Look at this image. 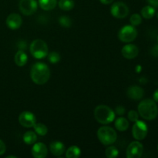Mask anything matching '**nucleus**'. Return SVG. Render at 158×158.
I'll return each instance as SVG.
<instances>
[{
	"label": "nucleus",
	"instance_id": "nucleus-1",
	"mask_svg": "<svg viewBox=\"0 0 158 158\" xmlns=\"http://www.w3.org/2000/svg\"><path fill=\"white\" fill-rule=\"evenodd\" d=\"M30 77L32 81L37 85L45 84L50 77V70L46 64L43 63H36L32 66Z\"/></svg>",
	"mask_w": 158,
	"mask_h": 158
},
{
	"label": "nucleus",
	"instance_id": "nucleus-2",
	"mask_svg": "<svg viewBox=\"0 0 158 158\" xmlns=\"http://www.w3.org/2000/svg\"><path fill=\"white\" fill-rule=\"evenodd\" d=\"M138 114L148 120L155 119L158 115V107L156 102L151 99L143 100L138 105Z\"/></svg>",
	"mask_w": 158,
	"mask_h": 158
},
{
	"label": "nucleus",
	"instance_id": "nucleus-3",
	"mask_svg": "<svg viewBox=\"0 0 158 158\" xmlns=\"http://www.w3.org/2000/svg\"><path fill=\"white\" fill-rule=\"evenodd\" d=\"M94 117L98 123L102 124H108L115 119V113L111 108L106 105H100L94 110Z\"/></svg>",
	"mask_w": 158,
	"mask_h": 158
},
{
	"label": "nucleus",
	"instance_id": "nucleus-4",
	"mask_svg": "<svg viewBox=\"0 0 158 158\" xmlns=\"http://www.w3.org/2000/svg\"><path fill=\"white\" fill-rule=\"evenodd\" d=\"M97 137L103 145H111L115 143L117 138L116 131L112 127L105 126L101 127L97 131Z\"/></svg>",
	"mask_w": 158,
	"mask_h": 158
},
{
	"label": "nucleus",
	"instance_id": "nucleus-5",
	"mask_svg": "<svg viewBox=\"0 0 158 158\" xmlns=\"http://www.w3.org/2000/svg\"><path fill=\"white\" fill-rule=\"evenodd\" d=\"M30 52L35 59H43L47 56L48 46L47 44L42 40H35L30 44Z\"/></svg>",
	"mask_w": 158,
	"mask_h": 158
},
{
	"label": "nucleus",
	"instance_id": "nucleus-6",
	"mask_svg": "<svg viewBox=\"0 0 158 158\" xmlns=\"http://www.w3.org/2000/svg\"><path fill=\"white\" fill-rule=\"evenodd\" d=\"M137 36V31L134 26H125L120 30L118 37L123 43H131Z\"/></svg>",
	"mask_w": 158,
	"mask_h": 158
},
{
	"label": "nucleus",
	"instance_id": "nucleus-7",
	"mask_svg": "<svg viewBox=\"0 0 158 158\" xmlns=\"http://www.w3.org/2000/svg\"><path fill=\"white\" fill-rule=\"evenodd\" d=\"M148 126L141 120H137L134 122L132 128V134L134 139L137 140H142L148 135Z\"/></svg>",
	"mask_w": 158,
	"mask_h": 158
},
{
	"label": "nucleus",
	"instance_id": "nucleus-8",
	"mask_svg": "<svg viewBox=\"0 0 158 158\" xmlns=\"http://www.w3.org/2000/svg\"><path fill=\"white\" fill-rule=\"evenodd\" d=\"M110 12L112 15L117 19H123L129 13L128 6L122 2H117L111 6Z\"/></svg>",
	"mask_w": 158,
	"mask_h": 158
},
{
	"label": "nucleus",
	"instance_id": "nucleus-9",
	"mask_svg": "<svg viewBox=\"0 0 158 158\" xmlns=\"http://www.w3.org/2000/svg\"><path fill=\"white\" fill-rule=\"evenodd\" d=\"M20 12L25 15H31L37 10V2L35 0H20Z\"/></svg>",
	"mask_w": 158,
	"mask_h": 158
},
{
	"label": "nucleus",
	"instance_id": "nucleus-10",
	"mask_svg": "<svg viewBox=\"0 0 158 158\" xmlns=\"http://www.w3.org/2000/svg\"><path fill=\"white\" fill-rule=\"evenodd\" d=\"M143 152V148L139 141H134L127 148L126 156L127 158H140Z\"/></svg>",
	"mask_w": 158,
	"mask_h": 158
},
{
	"label": "nucleus",
	"instance_id": "nucleus-11",
	"mask_svg": "<svg viewBox=\"0 0 158 158\" xmlns=\"http://www.w3.org/2000/svg\"><path fill=\"white\" fill-rule=\"evenodd\" d=\"M19 122L24 127L30 128L35 125L36 119L32 113L29 111H24L20 114L19 117Z\"/></svg>",
	"mask_w": 158,
	"mask_h": 158
},
{
	"label": "nucleus",
	"instance_id": "nucleus-12",
	"mask_svg": "<svg viewBox=\"0 0 158 158\" xmlns=\"http://www.w3.org/2000/svg\"><path fill=\"white\" fill-rule=\"evenodd\" d=\"M122 56L128 60H132L137 56L139 53V49L137 46L134 44H127L123 47L121 50Z\"/></svg>",
	"mask_w": 158,
	"mask_h": 158
},
{
	"label": "nucleus",
	"instance_id": "nucleus-13",
	"mask_svg": "<svg viewBox=\"0 0 158 158\" xmlns=\"http://www.w3.org/2000/svg\"><path fill=\"white\" fill-rule=\"evenodd\" d=\"M22 17L19 14L12 13L6 19V25L9 29L15 30L19 29L22 25Z\"/></svg>",
	"mask_w": 158,
	"mask_h": 158
},
{
	"label": "nucleus",
	"instance_id": "nucleus-14",
	"mask_svg": "<svg viewBox=\"0 0 158 158\" xmlns=\"http://www.w3.org/2000/svg\"><path fill=\"white\" fill-rule=\"evenodd\" d=\"M47 153V148L43 143H35L32 148V154L35 158H45Z\"/></svg>",
	"mask_w": 158,
	"mask_h": 158
},
{
	"label": "nucleus",
	"instance_id": "nucleus-15",
	"mask_svg": "<svg viewBox=\"0 0 158 158\" xmlns=\"http://www.w3.org/2000/svg\"><path fill=\"white\" fill-rule=\"evenodd\" d=\"M144 95V91L141 87L137 86H130L127 89V96L129 98L134 100H139Z\"/></svg>",
	"mask_w": 158,
	"mask_h": 158
},
{
	"label": "nucleus",
	"instance_id": "nucleus-16",
	"mask_svg": "<svg viewBox=\"0 0 158 158\" xmlns=\"http://www.w3.org/2000/svg\"><path fill=\"white\" fill-rule=\"evenodd\" d=\"M49 149H50V152L52 153V155L56 156V157L63 155L65 152L64 144L60 141L52 142L50 144Z\"/></svg>",
	"mask_w": 158,
	"mask_h": 158
},
{
	"label": "nucleus",
	"instance_id": "nucleus-17",
	"mask_svg": "<svg viewBox=\"0 0 158 158\" xmlns=\"http://www.w3.org/2000/svg\"><path fill=\"white\" fill-rule=\"evenodd\" d=\"M27 55L23 51L19 50L15 55V63L18 66H23L27 63Z\"/></svg>",
	"mask_w": 158,
	"mask_h": 158
},
{
	"label": "nucleus",
	"instance_id": "nucleus-18",
	"mask_svg": "<svg viewBox=\"0 0 158 158\" xmlns=\"http://www.w3.org/2000/svg\"><path fill=\"white\" fill-rule=\"evenodd\" d=\"M40 6L46 11L53 9L57 4V0H39Z\"/></svg>",
	"mask_w": 158,
	"mask_h": 158
},
{
	"label": "nucleus",
	"instance_id": "nucleus-19",
	"mask_svg": "<svg viewBox=\"0 0 158 158\" xmlns=\"http://www.w3.org/2000/svg\"><path fill=\"white\" fill-rule=\"evenodd\" d=\"M115 127L119 131H125L129 127V122L124 117H119L116 120Z\"/></svg>",
	"mask_w": 158,
	"mask_h": 158
},
{
	"label": "nucleus",
	"instance_id": "nucleus-20",
	"mask_svg": "<svg viewBox=\"0 0 158 158\" xmlns=\"http://www.w3.org/2000/svg\"><path fill=\"white\" fill-rule=\"evenodd\" d=\"M37 140L36 134L33 131H27L23 135V141L28 145L34 144Z\"/></svg>",
	"mask_w": 158,
	"mask_h": 158
},
{
	"label": "nucleus",
	"instance_id": "nucleus-21",
	"mask_svg": "<svg viewBox=\"0 0 158 158\" xmlns=\"http://www.w3.org/2000/svg\"><path fill=\"white\" fill-rule=\"evenodd\" d=\"M81 154V151L77 146H71L66 152V157L67 158H78Z\"/></svg>",
	"mask_w": 158,
	"mask_h": 158
},
{
	"label": "nucleus",
	"instance_id": "nucleus-22",
	"mask_svg": "<svg viewBox=\"0 0 158 158\" xmlns=\"http://www.w3.org/2000/svg\"><path fill=\"white\" fill-rule=\"evenodd\" d=\"M155 15V8L151 6H147L141 10V15L144 19H151Z\"/></svg>",
	"mask_w": 158,
	"mask_h": 158
},
{
	"label": "nucleus",
	"instance_id": "nucleus-23",
	"mask_svg": "<svg viewBox=\"0 0 158 158\" xmlns=\"http://www.w3.org/2000/svg\"><path fill=\"white\" fill-rule=\"evenodd\" d=\"M59 7L63 11H69L74 7L73 0H60L58 2Z\"/></svg>",
	"mask_w": 158,
	"mask_h": 158
},
{
	"label": "nucleus",
	"instance_id": "nucleus-24",
	"mask_svg": "<svg viewBox=\"0 0 158 158\" xmlns=\"http://www.w3.org/2000/svg\"><path fill=\"white\" fill-rule=\"evenodd\" d=\"M33 127H34V130H35V133L40 136H45L48 132L47 127H46L45 124H43V123H35V125L33 126Z\"/></svg>",
	"mask_w": 158,
	"mask_h": 158
},
{
	"label": "nucleus",
	"instance_id": "nucleus-25",
	"mask_svg": "<svg viewBox=\"0 0 158 158\" xmlns=\"http://www.w3.org/2000/svg\"><path fill=\"white\" fill-rule=\"evenodd\" d=\"M105 154L108 158H115L118 156L119 151L115 146H110L105 151Z\"/></svg>",
	"mask_w": 158,
	"mask_h": 158
},
{
	"label": "nucleus",
	"instance_id": "nucleus-26",
	"mask_svg": "<svg viewBox=\"0 0 158 158\" xmlns=\"http://www.w3.org/2000/svg\"><path fill=\"white\" fill-rule=\"evenodd\" d=\"M59 23L63 27H70L71 25H72V22H71V19L68 16H66V15H63V16H61L60 19H59Z\"/></svg>",
	"mask_w": 158,
	"mask_h": 158
},
{
	"label": "nucleus",
	"instance_id": "nucleus-27",
	"mask_svg": "<svg viewBox=\"0 0 158 158\" xmlns=\"http://www.w3.org/2000/svg\"><path fill=\"white\" fill-rule=\"evenodd\" d=\"M130 22L132 24V26H139L141 23L142 18L139 14H133L131 16V19H130Z\"/></svg>",
	"mask_w": 158,
	"mask_h": 158
},
{
	"label": "nucleus",
	"instance_id": "nucleus-28",
	"mask_svg": "<svg viewBox=\"0 0 158 158\" xmlns=\"http://www.w3.org/2000/svg\"><path fill=\"white\" fill-rule=\"evenodd\" d=\"M48 60L50 63H56L60 60V55L56 52H52L48 54Z\"/></svg>",
	"mask_w": 158,
	"mask_h": 158
},
{
	"label": "nucleus",
	"instance_id": "nucleus-29",
	"mask_svg": "<svg viewBox=\"0 0 158 158\" xmlns=\"http://www.w3.org/2000/svg\"><path fill=\"white\" fill-rule=\"evenodd\" d=\"M128 119L130 121L136 122L139 119V114L135 110H131L128 113Z\"/></svg>",
	"mask_w": 158,
	"mask_h": 158
},
{
	"label": "nucleus",
	"instance_id": "nucleus-30",
	"mask_svg": "<svg viewBox=\"0 0 158 158\" xmlns=\"http://www.w3.org/2000/svg\"><path fill=\"white\" fill-rule=\"evenodd\" d=\"M6 151V147L4 142L2 140H0V155H2L5 154Z\"/></svg>",
	"mask_w": 158,
	"mask_h": 158
},
{
	"label": "nucleus",
	"instance_id": "nucleus-31",
	"mask_svg": "<svg viewBox=\"0 0 158 158\" xmlns=\"http://www.w3.org/2000/svg\"><path fill=\"white\" fill-rule=\"evenodd\" d=\"M151 55L154 57H158V44L154 46V47L151 50Z\"/></svg>",
	"mask_w": 158,
	"mask_h": 158
},
{
	"label": "nucleus",
	"instance_id": "nucleus-32",
	"mask_svg": "<svg viewBox=\"0 0 158 158\" xmlns=\"http://www.w3.org/2000/svg\"><path fill=\"white\" fill-rule=\"evenodd\" d=\"M116 113H117L118 115H123V114L125 113V109L123 106H119L116 108Z\"/></svg>",
	"mask_w": 158,
	"mask_h": 158
},
{
	"label": "nucleus",
	"instance_id": "nucleus-33",
	"mask_svg": "<svg viewBox=\"0 0 158 158\" xmlns=\"http://www.w3.org/2000/svg\"><path fill=\"white\" fill-rule=\"evenodd\" d=\"M147 2L153 7L158 8V0H147Z\"/></svg>",
	"mask_w": 158,
	"mask_h": 158
},
{
	"label": "nucleus",
	"instance_id": "nucleus-34",
	"mask_svg": "<svg viewBox=\"0 0 158 158\" xmlns=\"http://www.w3.org/2000/svg\"><path fill=\"white\" fill-rule=\"evenodd\" d=\"M100 2L103 5H109L114 2V0H100Z\"/></svg>",
	"mask_w": 158,
	"mask_h": 158
},
{
	"label": "nucleus",
	"instance_id": "nucleus-35",
	"mask_svg": "<svg viewBox=\"0 0 158 158\" xmlns=\"http://www.w3.org/2000/svg\"><path fill=\"white\" fill-rule=\"evenodd\" d=\"M153 98L155 102H158V89H156L155 92L154 93V95H153Z\"/></svg>",
	"mask_w": 158,
	"mask_h": 158
},
{
	"label": "nucleus",
	"instance_id": "nucleus-36",
	"mask_svg": "<svg viewBox=\"0 0 158 158\" xmlns=\"http://www.w3.org/2000/svg\"><path fill=\"white\" fill-rule=\"evenodd\" d=\"M7 158H10V157H14V158H15L16 157H15V156H8V157H6Z\"/></svg>",
	"mask_w": 158,
	"mask_h": 158
},
{
	"label": "nucleus",
	"instance_id": "nucleus-37",
	"mask_svg": "<svg viewBox=\"0 0 158 158\" xmlns=\"http://www.w3.org/2000/svg\"><path fill=\"white\" fill-rule=\"evenodd\" d=\"M157 18H158V12H157Z\"/></svg>",
	"mask_w": 158,
	"mask_h": 158
},
{
	"label": "nucleus",
	"instance_id": "nucleus-38",
	"mask_svg": "<svg viewBox=\"0 0 158 158\" xmlns=\"http://www.w3.org/2000/svg\"><path fill=\"white\" fill-rule=\"evenodd\" d=\"M157 43H158V36H157Z\"/></svg>",
	"mask_w": 158,
	"mask_h": 158
},
{
	"label": "nucleus",
	"instance_id": "nucleus-39",
	"mask_svg": "<svg viewBox=\"0 0 158 158\" xmlns=\"http://www.w3.org/2000/svg\"><path fill=\"white\" fill-rule=\"evenodd\" d=\"M157 150H158V146H157Z\"/></svg>",
	"mask_w": 158,
	"mask_h": 158
}]
</instances>
